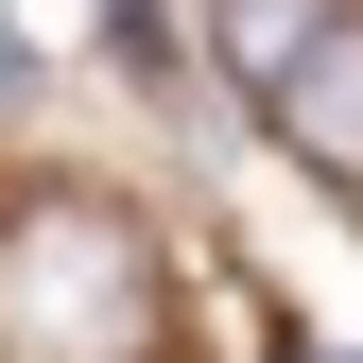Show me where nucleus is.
Masks as SVG:
<instances>
[{
	"instance_id": "obj_1",
	"label": "nucleus",
	"mask_w": 363,
	"mask_h": 363,
	"mask_svg": "<svg viewBox=\"0 0 363 363\" xmlns=\"http://www.w3.org/2000/svg\"><path fill=\"white\" fill-rule=\"evenodd\" d=\"M156 346V242L104 191H35L0 225V363H139Z\"/></svg>"
},
{
	"instance_id": "obj_2",
	"label": "nucleus",
	"mask_w": 363,
	"mask_h": 363,
	"mask_svg": "<svg viewBox=\"0 0 363 363\" xmlns=\"http://www.w3.org/2000/svg\"><path fill=\"white\" fill-rule=\"evenodd\" d=\"M259 139H294L311 173H346V191H363V18H346L329 52H311V69L277 86V104H259Z\"/></svg>"
},
{
	"instance_id": "obj_3",
	"label": "nucleus",
	"mask_w": 363,
	"mask_h": 363,
	"mask_svg": "<svg viewBox=\"0 0 363 363\" xmlns=\"http://www.w3.org/2000/svg\"><path fill=\"white\" fill-rule=\"evenodd\" d=\"M208 18H225V69H242V104H277V86L346 35V0H208Z\"/></svg>"
},
{
	"instance_id": "obj_4",
	"label": "nucleus",
	"mask_w": 363,
	"mask_h": 363,
	"mask_svg": "<svg viewBox=\"0 0 363 363\" xmlns=\"http://www.w3.org/2000/svg\"><path fill=\"white\" fill-rule=\"evenodd\" d=\"M104 52H121V86H139L156 121H191V139H208V86H191V35H173V0H104Z\"/></svg>"
},
{
	"instance_id": "obj_5",
	"label": "nucleus",
	"mask_w": 363,
	"mask_h": 363,
	"mask_svg": "<svg viewBox=\"0 0 363 363\" xmlns=\"http://www.w3.org/2000/svg\"><path fill=\"white\" fill-rule=\"evenodd\" d=\"M0 104H35V35L18 18H0Z\"/></svg>"
}]
</instances>
